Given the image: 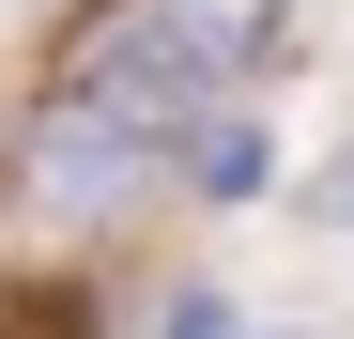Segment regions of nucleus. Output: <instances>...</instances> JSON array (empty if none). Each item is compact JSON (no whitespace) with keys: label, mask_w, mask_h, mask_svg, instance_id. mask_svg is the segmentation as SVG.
<instances>
[{"label":"nucleus","mask_w":354,"mask_h":339,"mask_svg":"<svg viewBox=\"0 0 354 339\" xmlns=\"http://www.w3.org/2000/svg\"><path fill=\"white\" fill-rule=\"evenodd\" d=\"M169 16H185V31L216 46V77H231V62H247V46L277 31V0H169Z\"/></svg>","instance_id":"1"},{"label":"nucleus","mask_w":354,"mask_h":339,"mask_svg":"<svg viewBox=\"0 0 354 339\" xmlns=\"http://www.w3.org/2000/svg\"><path fill=\"white\" fill-rule=\"evenodd\" d=\"M324 216H354V154H324Z\"/></svg>","instance_id":"2"}]
</instances>
